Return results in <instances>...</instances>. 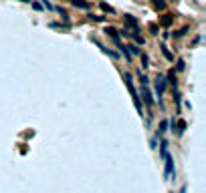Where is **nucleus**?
<instances>
[{"instance_id": "1", "label": "nucleus", "mask_w": 206, "mask_h": 193, "mask_svg": "<svg viewBox=\"0 0 206 193\" xmlns=\"http://www.w3.org/2000/svg\"><path fill=\"white\" fill-rule=\"evenodd\" d=\"M123 80H125V87L129 89V95H131V99H133V105H135V109H137V111H139V115H141V103H139L137 91H135V87H133V82H131V75H125Z\"/></svg>"}, {"instance_id": "2", "label": "nucleus", "mask_w": 206, "mask_h": 193, "mask_svg": "<svg viewBox=\"0 0 206 193\" xmlns=\"http://www.w3.org/2000/svg\"><path fill=\"white\" fill-rule=\"evenodd\" d=\"M164 91H166V78L164 77H158V78H156V95H158V99L164 95Z\"/></svg>"}, {"instance_id": "3", "label": "nucleus", "mask_w": 206, "mask_h": 193, "mask_svg": "<svg viewBox=\"0 0 206 193\" xmlns=\"http://www.w3.org/2000/svg\"><path fill=\"white\" fill-rule=\"evenodd\" d=\"M164 155V161H166V177H170L172 175V171H174V163H172V157L168 153H162Z\"/></svg>"}, {"instance_id": "4", "label": "nucleus", "mask_w": 206, "mask_h": 193, "mask_svg": "<svg viewBox=\"0 0 206 193\" xmlns=\"http://www.w3.org/2000/svg\"><path fill=\"white\" fill-rule=\"evenodd\" d=\"M141 95H144L146 105H148V107H152V105H154V97H152V93H150V89H148V87H144V89H141Z\"/></svg>"}, {"instance_id": "5", "label": "nucleus", "mask_w": 206, "mask_h": 193, "mask_svg": "<svg viewBox=\"0 0 206 193\" xmlns=\"http://www.w3.org/2000/svg\"><path fill=\"white\" fill-rule=\"evenodd\" d=\"M105 34H107V36H111V38L115 40L117 44H121V40H119V34H117V30H115V28H111V26H107V28H105Z\"/></svg>"}, {"instance_id": "6", "label": "nucleus", "mask_w": 206, "mask_h": 193, "mask_svg": "<svg viewBox=\"0 0 206 193\" xmlns=\"http://www.w3.org/2000/svg\"><path fill=\"white\" fill-rule=\"evenodd\" d=\"M125 26H131V28H137V18H133L131 14H125Z\"/></svg>"}, {"instance_id": "7", "label": "nucleus", "mask_w": 206, "mask_h": 193, "mask_svg": "<svg viewBox=\"0 0 206 193\" xmlns=\"http://www.w3.org/2000/svg\"><path fill=\"white\" fill-rule=\"evenodd\" d=\"M71 4H73V6H77V8H85V10L91 6L87 0H71Z\"/></svg>"}, {"instance_id": "8", "label": "nucleus", "mask_w": 206, "mask_h": 193, "mask_svg": "<svg viewBox=\"0 0 206 193\" xmlns=\"http://www.w3.org/2000/svg\"><path fill=\"white\" fill-rule=\"evenodd\" d=\"M166 82H170L172 87H176V75H174V71L168 73V80H166Z\"/></svg>"}, {"instance_id": "9", "label": "nucleus", "mask_w": 206, "mask_h": 193, "mask_svg": "<svg viewBox=\"0 0 206 193\" xmlns=\"http://www.w3.org/2000/svg\"><path fill=\"white\" fill-rule=\"evenodd\" d=\"M162 24H164V26H170V24H172V16H170V14H166L164 18H162Z\"/></svg>"}, {"instance_id": "10", "label": "nucleus", "mask_w": 206, "mask_h": 193, "mask_svg": "<svg viewBox=\"0 0 206 193\" xmlns=\"http://www.w3.org/2000/svg\"><path fill=\"white\" fill-rule=\"evenodd\" d=\"M162 52H164V56H166V58H168V60H174V56H172V52H170V50H168L166 46H162Z\"/></svg>"}, {"instance_id": "11", "label": "nucleus", "mask_w": 206, "mask_h": 193, "mask_svg": "<svg viewBox=\"0 0 206 193\" xmlns=\"http://www.w3.org/2000/svg\"><path fill=\"white\" fill-rule=\"evenodd\" d=\"M101 8H103L105 12H109V14H113V12H115V10H113V8H111L109 4H105V2H101Z\"/></svg>"}, {"instance_id": "12", "label": "nucleus", "mask_w": 206, "mask_h": 193, "mask_svg": "<svg viewBox=\"0 0 206 193\" xmlns=\"http://www.w3.org/2000/svg\"><path fill=\"white\" fill-rule=\"evenodd\" d=\"M127 48H129V50H131L133 54H141V48H137L135 44H131V46H127Z\"/></svg>"}, {"instance_id": "13", "label": "nucleus", "mask_w": 206, "mask_h": 193, "mask_svg": "<svg viewBox=\"0 0 206 193\" xmlns=\"http://www.w3.org/2000/svg\"><path fill=\"white\" fill-rule=\"evenodd\" d=\"M154 4H156V8H158V10H164V8H166V4L162 2V0H154Z\"/></svg>"}, {"instance_id": "14", "label": "nucleus", "mask_w": 206, "mask_h": 193, "mask_svg": "<svg viewBox=\"0 0 206 193\" xmlns=\"http://www.w3.org/2000/svg\"><path fill=\"white\" fill-rule=\"evenodd\" d=\"M184 129H186V123H184V121H180V123H178V133L182 135V133H184Z\"/></svg>"}, {"instance_id": "15", "label": "nucleus", "mask_w": 206, "mask_h": 193, "mask_svg": "<svg viewBox=\"0 0 206 193\" xmlns=\"http://www.w3.org/2000/svg\"><path fill=\"white\" fill-rule=\"evenodd\" d=\"M166 129H168V121H162L160 123V133H164Z\"/></svg>"}, {"instance_id": "16", "label": "nucleus", "mask_w": 206, "mask_h": 193, "mask_svg": "<svg viewBox=\"0 0 206 193\" xmlns=\"http://www.w3.org/2000/svg\"><path fill=\"white\" fill-rule=\"evenodd\" d=\"M133 38H135V42H137V44H144V38H141L139 34H133Z\"/></svg>"}, {"instance_id": "17", "label": "nucleus", "mask_w": 206, "mask_h": 193, "mask_svg": "<svg viewBox=\"0 0 206 193\" xmlns=\"http://www.w3.org/2000/svg\"><path fill=\"white\" fill-rule=\"evenodd\" d=\"M150 30H152L154 34H158V26H156V24H150Z\"/></svg>"}, {"instance_id": "18", "label": "nucleus", "mask_w": 206, "mask_h": 193, "mask_svg": "<svg viewBox=\"0 0 206 193\" xmlns=\"http://www.w3.org/2000/svg\"><path fill=\"white\" fill-rule=\"evenodd\" d=\"M141 63H144V67H148V54H141Z\"/></svg>"}, {"instance_id": "19", "label": "nucleus", "mask_w": 206, "mask_h": 193, "mask_svg": "<svg viewBox=\"0 0 206 193\" xmlns=\"http://www.w3.org/2000/svg\"><path fill=\"white\" fill-rule=\"evenodd\" d=\"M178 71H184V60H178Z\"/></svg>"}, {"instance_id": "20", "label": "nucleus", "mask_w": 206, "mask_h": 193, "mask_svg": "<svg viewBox=\"0 0 206 193\" xmlns=\"http://www.w3.org/2000/svg\"><path fill=\"white\" fill-rule=\"evenodd\" d=\"M22 2H28V0H22Z\"/></svg>"}]
</instances>
